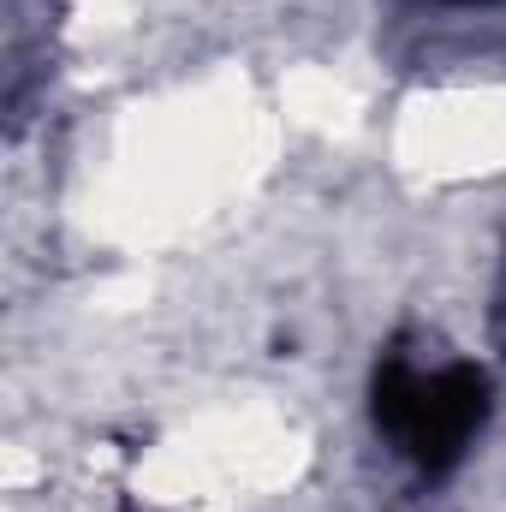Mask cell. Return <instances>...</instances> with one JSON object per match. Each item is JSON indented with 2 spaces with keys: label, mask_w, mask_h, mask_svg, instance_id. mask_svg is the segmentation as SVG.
I'll list each match as a JSON object with an SVG mask.
<instances>
[{
  "label": "cell",
  "mask_w": 506,
  "mask_h": 512,
  "mask_svg": "<svg viewBox=\"0 0 506 512\" xmlns=\"http://www.w3.org/2000/svg\"><path fill=\"white\" fill-rule=\"evenodd\" d=\"M489 417V382L477 364H417L411 352H387L376 370L381 435L429 477L453 471Z\"/></svg>",
  "instance_id": "6da1fadb"
},
{
  "label": "cell",
  "mask_w": 506,
  "mask_h": 512,
  "mask_svg": "<svg viewBox=\"0 0 506 512\" xmlns=\"http://www.w3.org/2000/svg\"><path fill=\"white\" fill-rule=\"evenodd\" d=\"M495 322H501V346H506V292H501V310H495Z\"/></svg>",
  "instance_id": "7a4b0ae2"
}]
</instances>
